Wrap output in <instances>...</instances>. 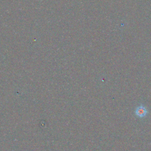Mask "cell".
<instances>
[{"instance_id":"obj_1","label":"cell","mask_w":151,"mask_h":151,"mask_svg":"<svg viewBox=\"0 0 151 151\" xmlns=\"http://www.w3.org/2000/svg\"><path fill=\"white\" fill-rule=\"evenodd\" d=\"M148 113L149 111L147 108L143 104H140V106L136 107L134 110L135 115L139 118L145 117Z\"/></svg>"}]
</instances>
